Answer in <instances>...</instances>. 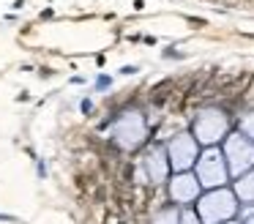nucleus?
<instances>
[{
	"instance_id": "1",
	"label": "nucleus",
	"mask_w": 254,
	"mask_h": 224,
	"mask_svg": "<svg viewBox=\"0 0 254 224\" xmlns=\"http://www.w3.org/2000/svg\"><path fill=\"white\" fill-rule=\"evenodd\" d=\"M235 211H238L235 194L227 189H213L197 205V216L202 219V224H224L235 216Z\"/></svg>"
},
{
	"instance_id": "2",
	"label": "nucleus",
	"mask_w": 254,
	"mask_h": 224,
	"mask_svg": "<svg viewBox=\"0 0 254 224\" xmlns=\"http://www.w3.org/2000/svg\"><path fill=\"white\" fill-rule=\"evenodd\" d=\"M197 178H199V183H202V186H210V189L221 186L227 180L224 158H221L216 150H208L202 158H199V164H197Z\"/></svg>"
},
{
	"instance_id": "3",
	"label": "nucleus",
	"mask_w": 254,
	"mask_h": 224,
	"mask_svg": "<svg viewBox=\"0 0 254 224\" xmlns=\"http://www.w3.org/2000/svg\"><path fill=\"white\" fill-rule=\"evenodd\" d=\"M227 158H230V169H232V172L241 175V172H246V169L254 164V150H252V145H249L246 140L232 137V140L227 142Z\"/></svg>"
},
{
	"instance_id": "4",
	"label": "nucleus",
	"mask_w": 254,
	"mask_h": 224,
	"mask_svg": "<svg viewBox=\"0 0 254 224\" xmlns=\"http://www.w3.org/2000/svg\"><path fill=\"white\" fill-rule=\"evenodd\" d=\"M224 115L221 112H205L202 118L197 120V137L202 142H213L221 137V131H224Z\"/></svg>"
},
{
	"instance_id": "5",
	"label": "nucleus",
	"mask_w": 254,
	"mask_h": 224,
	"mask_svg": "<svg viewBox=\"0 0 254 224\" xmlns=\"http://www.w3.org/2000/svg\"><path fill=\"white\" fill-rule=\"evenodd\" d=\"M170 194L175 202H191L197 200L199 194V180L191 178V175H178V178H172L170 183Z\"/></svg>"
},
{
	"instance_id": "6",
	"label": "nucleus",
	"mask_w": 254,
	"mask_h": 224,
	"mask_svg": "<svg viewBox=\"0 0 254 224\" xmlns=\"http://www.w3.org/2000/svg\"><path fill=\"white\" fill-rule=\"evenodd\" d=\"M170 156H172V167L175 169H186L194 161V156H197V148H194L191 137H178L170 148Z\"/></svg>"
},
{
	"instance_id": "7",
	"label": "nucleus",
	"mask_w": 254,
	"mask_h": 224,
	"mask_svg": "<svg viewBox=\"0 0 254 224\" xmlns=\"http://www.w3.org/2000/svg\"><path fill=\"white\" fill-rule=\"evenodd\" d=\"M235 194L241 197L243 202H249V205H254V172L243 175V178L238 180V186H235Z\"/></svg>"
},
{
	"instance_id": "8",
	"label": "nucleus",
	"mask_w": 254,
	"mask_h": 224,
	"mask_svg": "<svg viewBox=\"0 0 254 224\" xmlns=\"http://www.w3.org/2000/svg\"><path fill=\"white\" fill-rule=\"evenodd\" d=\"M148 172H150V180L153 183H161L167 175V164L161 161V153H150L148 156Z\"/></svg>"
},
{
	"instance_id": "9",
	"label": "nucleus",
	"mask_w": 254,
	"mask_h": 224,
	"mask_svg": "<svg viewBox=\"0 0 254 224\" xmlns=\"http://www.w3.org/2000/svg\"><path fill=\"white\" fill-rule=\"evenodd\" d=\"M153 224H181V213H178L175 208H167V211L156 213Z\"/></svg>"
},
{
	"instance_id": "10",
	"label": "nucleus",
	"mask_w": 254,
	"mask_h": 224,
	"mask_svg": "<svg viewBox=\"0 0 254 224\" xmlns=\"http://www.w3.org/2000/svg\"><path fill=\"white\" fill-rule=\"evenodd\" d=\"M181 224H202V219L194 211H186V213H181Z\"/></svg>"
},
{
	"instance_id": "11",
	"label": "nucleus",
	"mask_w": 254,
	"mask_h": 224,
	"mask_svg": "<svg viewBox=\"0 0 254 224\" xmlns=\"http://www.w3.org/2000/svg\"><path fill=\"white\" fill-rule=\"evenodd\" d=\"M243 224H254V205L243 208Z\"/></svg>"
},
{
	"instance_id": "12",
	"label": "nucleus",
	"mask_w": 254,
	"mask_h": 224,
	"mask_svg": "<svg viewBox=\"0 0 254 224\" xmlns=\"http://www.w3.org/2000/svg\"><path fill=\"white\" fill-rule=\"evenodd\" d=\"M243 129H246V134H252V137H254V118L243 120Z\"/></svg>"
},
{
	"instance_id": "13",
	"label": "nucleus",
	"mask_w": 254,
	"mask_h": 224,
	"mask_svg": "<svg viewBox=\"0 0 254 224\" xmlns=\"http://www.w3.org/2000/svg\"><path fill=\"white\" fill-rule=\"evenodd\" d=\"M224 224H235V222H224Z\"/></svg>"
}]
</instances>
